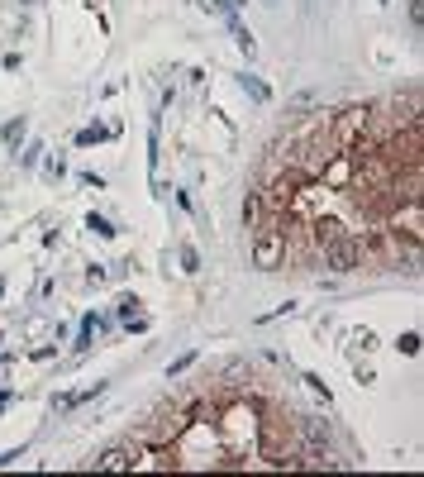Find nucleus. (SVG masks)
Wrapping results in <instances>:
<instances>
[{
    "label": "nucleus",
    "mask_w": 424,
    "mask_h": 477,
    "mask_svg": "<svg viewBox=\"0 0 424 477\" xmlns=\"http://www.w3.org/2000/svg\"><path fill=\"white\" fill-rule=\"evenodd\" d=\"M262 215H267V206H262V191H248V201H243V224L253 229V224H262Z\"/></svg>",
    "instance_id": "nucleus-5"
},
{
    "label": "nucleus",
    "mask_w": 424,
    "mask_h": 477,
    "mask_svg": "<svg viewBox=\"0 0 424 477\" xmlns=\"http://www.w3.org/2000/svg\"><path fill=\"white\" fill-rule=\"evenodd\" d=\"M334 239H343V224H339V219H315V244L324 249V244H334Z\"/></svg>",
    "instance_id": "nucleus-4"
},
{
    "label": "nucleus",
    "mask_w": 424,
    "mask_h": 477,
    "mask_svg": "<svg viewBox=\"0 0 424 477\" xmlns=\"http://www.w3.org/2000/svg\"><path fill=\"white\" fill-rule=\"evenodd\" d=\"M324 253V267H334V272H353V267H362V244L358 239H334V244H324L320 249Z\"/></svg>",
    "instance_id": "nucleus-1"
},
{
    "label": "nucleus",
    "mask_w": 424,
    "mask_h": 477,
    "mask_svg": "<svg viewBox=\"0 0 424 477\" xmlns=\"http://www.w3.org/2000/svg\"><path fill=\"white\" fill-rule=\"evenodd\" d=\"M95 138H105V129H100V125H95V129H82V138H77V143H95Z\"/></svg>",
    "instance_id": "nucleus-10"
},
{
    "label": "nucleus",
    "mask_w": 424,
    "mask_h": 477,
    "mask_svg": "<svg viewBox=\"0 0 424 477\" xmlns=\"http://www.w3.org/2000/svg\"><path fill=\"white\" fill-rule=\"evenodd\" d=\"M0 296H5V282H0Z\"/></svg>",
    "instance_id": "nucleus-11"
},
{
    "label": "nucleus",
    "mask_w": 424,
    "mask_h": 477,
    "mask_svg": "<svg viewBox=\"0 0 424 477\" xmlns=\"http://www.w3.org/2000/svg\"><path fill=\"white\" fill-rule=\"evenodd\" d=\"M296 430L305 434L310 444H329V425H324V420H310V415H300V425H296Z\"/></svg>",
    "instance_id": "nucleus-3"
},
{
    "label": "nucleus",
    "mask_w": 424,
    "mask_h": 477,
    "mask_svg": "<svg viewBox=\"0 0 424 477\" xmlns=\"http://www.w3.org/2000/svg\"><path fill=\"white\" fill-rule=\"evenodd\" d=\"M91 229H95L100 239H110V234H115V229H110V219H100V215H91Z\"/></svg>",
    "instance_id": "nucleus-8"
},
{
    "label": "nucleus",
    "mask_w": 424,
    "mask_h": 477,
    "mask_svg": "<svg viewBox=\"0 0 424 477\" xmlns=\"http://www.w3.org/2000/svg\"><path fill=\"white\" fill-rule=\"evenodd\" d=\"M229 5H243V0H229Z\"/></svg>",
    "instance_id": "nucleus-12"
},
{
    "label": "nucleus",
    "mask_w": 424,
    "mask_h": 477,
    "mask_svg": "<svg viewBox=\"0 0 424 477\" xmlns=\"http://www.w3.org/2000/svg\"><path fill=\"white\" fill-rule=\"evenodd\" d=\"M133 463H138V453H133V449H110V453H100V458H95V468H100V473H125V468H133Z\"/></svg>",
    "instance_id": "nucleus-2"
},
{
    "label": "nucleus",
    "mask_w": 424,
    "mask_h": 477,
    "mask_svg": "<svg viewBox=\"0 0 424 477\" xmlns=\"http://www.w3.org/2000/svg\"><path fill=\"white\" fill-rule=\"evenodd\" d=\"M400 353H420V334H400Z\"/></svg>",
    "instance_id": "nucleus-9"
},
{
    "label": "nucleus",
    "mask_w": 424,
    "mask_h": 477,
    "mask_svg": "<svg viewBox=\"0 0 424 477\" xmlns=\"http://www.w3.org/2000/svg\"><path fill=\"white\" fill-rule=\"evenodd\" d=\"M19 138H24V120H10L5 125V143H19Z\"/></svg>",
    "instance_id": "nucleus-7"
},
{
    "label": "nucleus",
    "mask_w": 424,
    "mask_h": 477,
    "mask_svg": "<svg viewBox=\"0 0 424 477\" xmlns=\"http://www.w3.org/2000/svg\"><path fill=\"white\" fill-rule=\"evenodd\" d=\"M243 91H248V96H253V100H267V87H262V82H257V77H243Z\"/></svg>",
    "instance_id": "nucleus-6"
}]
</instances>
